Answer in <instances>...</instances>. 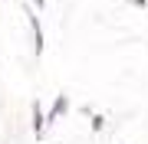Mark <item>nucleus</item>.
<instances>
[{
  "label": "nucleus",
  "mask_w": 148,
  "mask_h": 144,
  "mask_svg": "<svg viewBox=\"0 0 148 144\" xmlns=\"http://www.w3.org/2000/svg\"><path fill=\"white\" fill-rule=\"evenodd\" d=\"M27 20H30V30H33V53L43 56V49H46V36H43V26H40V16L27 10Z\"/></svg>",
  "instance_id": "obj_1"
},
{
  "label": "nucleus",
  "mask_w": 148,
  "mask_h": 144,
  "mask_svg": "<svg viewBox=\"0 0 148 144\" xmlns=\"http://www.w3.org/2000/svg\"><path fill=\"white\" fill-rule=\"evenodd\" d=\"M66 108H69V98L59 92V95H56V101H53V108L46 112V124H53L56 118H63V115H66Z\"/></svg>",
  "instance_id": "obj_2"
},
{
  "label": "nucleus",
  "mask_w": 148,
  "mask_h": 144,
  "mask_svg": "<svg viewBox=\"0 0 148 144\" xmlns=\"http://www.w3.org/2000/svg\"><path fill=\"white\" fill-rule=\"evenodd\" d=\"M33 134H36V138L46 134V112H43L40 101H33Z\"/></svg>",
  "instance_id": "obj_3"
},
{
  "label": "nucleus",
  "mask_w": 148,
  "mask_h": 144,
  "mask_svg": "<svg viewBox=\"0 0 148 144\" xmlns=\"http://www.w3.org/2000/svg\"><path fill=\"white\" fill-rule=\"evenodd\" d=\"M89 118H92V128H95V131H102V124H106V118H102V115H89Z\"/></svg>",
  "instance_id": "obj_4"
},
{
  "label": "nucleus",
  "mask_w": 148,
  "mask_h": 144,
  "mask_svg": "<svg viewBox=\"0 0 148 144\" xmlns=\"http://www.w3.org/2000/svg\"><path fill=\"white\" fill-rule=\"evenodd\" d=\"M33 7H40V10H43V7H46V0H33Z\"/></svg>",
  "instance_id": "obj_5"
},
{
  "label": "nucleus",
  "mask_w": 148,
  "mask_h": 144,
  "mask_svg": "<svg viewBox=\"0 0 148 144\" xmlns=\"http://www.w3.org/2000/svg\"><path fill=\"white\" fill-rule=\"evenodd\" d=\"M132 3H135V7H148V0H132Z\"/></svg>",
  "instance_id": "obj_6"
}]
</instances>
